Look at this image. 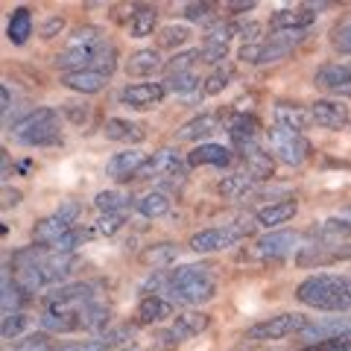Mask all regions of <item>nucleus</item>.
<instances>
[{"label": "nucleus", "instance_id": "1", "mask_svg": "<svg viewBox=\"0 0 351 351\" xmlns=\"http://www.w3.org/2000/svg\"><path fill=\"white\" fill-rule=\"evenodd\" d=\"M295 299L313 307V311H328V313L351 311V278L316 272V276L304 278L295 287Z\"/></svg>", "mask_w": 351, "mask_h": 351}, {"label": "nucleus", "instance_id": "2", "mask_svg": "<svg viewBox=\"0 0 351 351\" xmlns=\"http://www.w3.org/2000/svg\"><path fill=\"white\" fill-rule=\"evenodd\" d=\"M170 299L179 304H205L217 295L214 267L208 263H184L170 276Z\"/></svg>", "mask_w": 351, "mask_h": 351}, {"label": "nucleus", "instance_id": "3", "mask_svg": "<svg viewBox=\"0 0 351 351\" xmlns=\"http://www.w3.org/2000/svg\"><path fill=\"white\" fill-rule=\"evenodd\" d=\"M103 44H106V36H103L100 27H80V29H73V36L68 38V44H64V50L53 59V64L64 73L91 71L94 56Z\"/></svg>", "mask_w": 351, "mask_h": 351}, {"label": "nucleus", "instance_id": "4", "mask_svg": "<svg viewBox=\"0 0 351 351\" xmlns=\"http://www.w3.org/2000/svg\"><path fill=\"white\" fill-rule=\"evenodd\" d=\"M258 228V219H234L228 226H217V228H202L191 237V249L196 255H211V252H223V249H232L237 246L240 240H246L255 234Z\"/></svg>", "mask_w": 351, "mask_h": 351}, {"label": "nucleus", "instance_id": "5", "mask_svg": "<svg viewBox=\"0 0 351 351\" xmlns=\"http://www.w3.org/2000/svg\"><path fill=\"white\" fill-rule=\"evenodd\" d=\"M267 144H269L272 158H278L281 164H287V167H299V164L311 158V141H307L302 132L272 123L267 129Z\"/></svg>", "mask_w": 351, "mask_h": 351}, {"label": "nucleus", "instance_id": "6", "mask_svg": "<svg viewBox=\"0 0 351 351\" xmlns=\"http://www.w3.org/2000/svg\"><path fill=\"white\" fill-rule=\"evenodd\" d=\"M304 328H307V316L278 313V316H269V319L252 325L246 331V339H252V343H269V339H284L290 334H302Z\"/></svg>", "mask_w": 351, "mask_h": 351}, {"label": "nucleus", "instance_id": "7", "mask_svg": "<svg viewBox=\"0 0 351 351\" xmlns=\"http://www.w3.org/2000/svg\"><path fill=\"white\" fill-rule=\"evenodd\" d=\"M91 302H94V287L91 284H82V281L59 284V287H53L44 295L47 311H82V307Z\"/></svg>", "mask_w": 351, "mask_h": 351}, {"label": "nucleus", "instance_id": "8", "mask_svg": "<svg viewBox=\"0 0 351 351\" xmlns=\"http://www.w3.org/2000/svg\"><path fill=\"white\" fill-rule=\"evenodd\" d=\"M184 170H188V161H182L176 149H158L147 158L135 179H182Z\"/></svg>", "mask_w": 351, "mask_h": 351}, {"label": "nucleus", "instance_id": "9", "mask_svg": "<svg viewBox=\"0 0 351 351\" xmlns=\"http://www.w3.org/2000/svg\"><path fill=\"white\" fill-rule=\"evenodd\" d=\"M164 97H167L164 82H132L126 88H120L117 100H120V106H129V108H135V112H147V108L161 106Z\"/></svg>", "mask_w": 351, "mask_h": 351}, {"label": "nucleus", "instance_id": "10", "mask_svg": "<svg viewBox=\"0 0 351 351\" xmlns=\"http://www.w3.org/2000/svg\"><path fill=\"white\" fill-rule=\"evenodd\" d=\"M299 243H302V237L295 232H269L255 240V255L261 261H281L293 255L295 249H302Z\"/></svg>", "mask_w": 351, "mask_h": 351}, {"label": "nucleus", "instance_id": "11", "mask_svg": "<svg viewBox=\"0 0 351 351\" xmlns=\"http://www.w3.org/2000/svg\"><path fill=\"white\" fill-rule=\"evenodd\" d=\"M313 82H316V88L334 94L337 100H339V97H351V64H346V62H328V64H322V68L316 71Z\"/></svg>", "mask_w": 351, "mask_h": 351}, {"label": "nucleus", "instance_id": "12", "mask_svg": "<svg viewBox=\"0 0 351 351\" xmlns=\"http://www.w3.org/2000/svg\"><path fill=\"white\" fill-rule=\"evenodd\" d=\"M316 24V12L311 6H293V9H276L269 18L272 32H307Z\"/></svg>", "mask_w": 351, "mask_h": 351}, {"label": "nucleus", "instance_id": "13", "mask_svg": "<svg viewBox=\"0 0 351 351\" xmlns=\"http://www.w3.org/2000/svg\"><path fill=\"white\" fill-rule=\"evenodd\" d=\"M311 114H313V123L316 126H319V129H331V132L346 129L348 120H351L348 106L343 100H331V97H328V100L311 103Z\"/></svg>", "mask_w": 351, "mask_h": 351}, {"label": "nucleus", "instance_id": "14", "mask_svg": "<svg viewBox=\"0 0 351 351\" xmlns=\"http://www.w3.org/2000/svg\"><path fill=\"white\" fill-rule=\"evenodd\" d=\"M144 164H147V152L129 147L123 152H114V156L106 161V176L114 182H126V179H135Z\"/></svg>", "mask_w": 351, "mask_h": 351}, {"label": "nucleus", "instance_id": "15", "mask_svg": "<svg viewBox=\"0 0 351 351\" xmlns=\"http://www.w3.org/2000/svg\"><path fill=\"white\" fill-rule=\"evenodd\" d=\"M237 156L243 158L246 173L255 176L258 182H267L272 176V152L263 147L261 141H255V144H246V147H237Z\"/></svg>", "mask_w": 351, "mask_h": 351}, {"label": "nucleus", "instance_id": "16", "mask_svg": "<svg viewBox=\"0 0 351 351\" xmlns=\"http://www.w3.org/2000/svg\"><path fill=\"white\" fill-rule=\"evenodd\" d=\"M272 117H276V126L302 132V135L313 126L311 108H304V106H299V103H276V108H272Z\"/></svg>", "mask_w": 351, "mask_h": 351}, {"label": "nucleus", "instance_id": "17", "mask_svg": "<svg viewBox=\"0 0 351 351\" xmlns=\"http://www.w3.org/2000/svg\"><path fill=\"white\" fill-rule=\"evenodd\" d=\"M103 135L108 141H117V144H141L147 138V129L126 117H108L103 123Z\"/></svg>", "mask_w": 351, "mask_h": 351}, {"label": "nucleus", "instance_id": "18", "mask_svg": "<svg viewBox=\"0 0 351 351\" xmlns=\"http://www.w3.org/2000/svg\"><path fill=\"white\" fill-rule=\"evenodd\" d=\"M299 214V202L295 199H281V202H269L255 211V219L261 228H278L284 223H290V219Z\"/></svg>", "mask_w": 351, "mask_h": 351}, {"label": "nucleus", "instance_id": "19", "mask_svg": "<svg viewBox=\"0 0 351 351\" xmlns=\"http://www.w3.org/2000/svg\"><path fill=\"white\" fill-rule=\"evenodd\" d=\"M232 161V149L223 144H196L188 152V167H226Z\"/></svg>", "mask_w": 351, "mask_h": 351}, {"label": "nucleus", "instance_id": "20", "mask_svg": "<svg viewBox=\"0 0 351 351\" xmlns=\"http://www.w3.org/2000/svg\"><path fill=\"white\" fill-rule=\"evenodd\" d=\"M71 228L73 226L64 223L59 214H50V217H44V219H38V223L32 226V243L44 246V249H53V243H56L62 234H68Z\"/></svg>", "mask_w": 351, "mask_h": 351}, {"label": "nucleus", "instance_id": "21", "mask_svg": "<svg viewBox=\"0 0 351 351\" xmlns=\"http://www.w3.org/2000/svg\"><path fill=\"white\" fill-rule=\"evenodd\" d=\"M208 325H211V316L205 311H184V313H176L170 331L179 339H191V337H199Z\"/></svg>", "mask_w": 351, "mask_h": 351}, {"label": "nucleus", "instance_id": "22", "mask_svg": "<svg viewBox=\"0 0 351 351\" xmlns=\"http://www.w3.org/2000/svg\"><path fill=\"white\" fill-rule=\"evenodd\" d=\"M164 64H167V62L158 56V50L144 47V50H135V53H132V56L126 59V73H129V76H135V80H141V76L158 73Z\"/></svg>", "mask_w": 351, "mask_h": 351}, {"label": "nucleus", "instance_id": "23", "mask_svg": "<svg viewBox=\"0 0 351 351\" xmlns=\"http://www.w3.org/2000/svg\"><path fill=\"white\" fill-rule=\"evenodd\" d=\"M228 138H232L234 149L237 147H246V144H255V141H261V123L252 114H237L228 120Z\"/></svg>", "mask_w": 351, "mask_h": 351}, {"label": "nucleus", "instance_id": "24", "mask_svg": "<svg viewBox=\"0 0 351 351\" xmlns=\"http://www.w3.org/2000/svg\"><path fill=\"white\" fill-rule=\"evenodd\" d=\"M255 184H258V179L249 176L246 170L243 173H228L217 182V193L223 196V199H243L246 193L255 191Z\"/></svg>", "mask_w": 351, "mask_h": 351}, {"label": "nucleus", "instance_id": "25", "mask_svg": "<svg viewBox=\"0 0 351 351\" xmlns=\"http://www.w3.org/2000/svg\"><path fill=\"white\" fill-rule=\"evenodd\" d=\"M176 258H179V246L170 243V240H161V243H149V246L141 249V255H138V261L144 263V267H152V269L170 267Z\"/></svg>", "mask_w": 351, "mask_h": 351}, {"label": "nucleus", "instance_id": "26", "mask_svg": "<svg viewBox=\"0 0 351 351\" xmlns=\"http://www.w3.org/2000/svg\"><path fill=\"white\" fill-rule=\"evenodd\" d=\"M173 316V304L161 295H144L138 304V325H158Z\"/></svg>", "mask_w": 351, "mask_h": 351}, {"label": "nucleus", "instance_id": "27", "mask_svg": "<svg viewBox=\"0 0 351 351\" xmlns=\"http://www.w3.org/2000/svg\"><path fill=\"white\" fill-rule=\"evenodd\" d=\"M219 129V117L217 114H196L193 120H188L179 132H176V141H202L211 138L214 132Z\"/></svg>", "mask_w": 351, "mask_h": 351}, {"label": "nucleus", "instance_id": "28", "mask_svg": "<svg viewBox=\"0 0 351 351\" xmlns=\"http://www.w3.org/2000/svg\"><path fill=\"white\" fill-rule=\"evenodd\" d=\"M158 27V9L149 6V3H138L132 9V18H129V36L132 38H147L152 36Z\"/></svg>", "mask_w": 351, "mask_h": 351}, {"label": "nucleus", "instance_id": "29", "mask_svg": "<svg viewBox=\"0 0 351 351\" xmlns=\"http://www.w3.org/2000/svg\"><path fill=\"white\" fill-rule=\"evenodd\" d=\"M62 85L71 88V91H76V94H97L108 85V76L97 73V71H76V73H64Z\"/></svg>", "mask_w": 351, "mask_h": 351}, {"label": "nucleus", "instance_id": "30", "mask_svg": "<svg viewBox=\"0 0 351 351\" xmlns=\"http://www.w3.org/2000/svg\"><path fill=\"white\" fill-rule=\"evenodd\" d=\"M348 328H351V322L346 319V316H331V319H322V322L307 325L304 331H302V339H307V346H311V343H322V339H331L337 334L348 331Z\"/></svg>", "mask_w": 351, "mask_h": 351}, {"label": "nucleus", "instance_id": "31", "mask_svg": "<svg viewBox=\"0 0 351 351\" xmlns=\"http://www.w3.org/2000/svg\"><path fill=\"white\" fill-rule=\"evenodd\" d=\"M41 328L50 334H73L82 331L80 325V311H47L41 316Z\"/></svg>", "mask_w": 351, "mask_h": 351}, {"label": "nucleus", "instance_id": "32", "mask_svg": "<svg viewBox=\"0 0 351 351\" xmlns=\"http://www.w3.org/2000/svg\"><path fill=\"white\" fill-rule=\"evenodd\" d=\"M53 120H59V114H56V108H50V106H41V108H32V112L27 114V117H21L18 123L9 129L15 135V141L18 138H24V135H29V132H36L38 126H44V123H53Z\"/></svg>", "mask_w": 351, "mask_h": 351}, {"label": "nucleus", "instance_id": "33", "mask_svg": "<svg viewBox=\"0 0 351 351\" xmlns=\"http://www.w3.org/2000/svg\"><path fill=\"white\" fill-rule=\"evenodd\" d=\"M76 255H56V252H50L47 258L41 261V267H44V276H47V284H56L62 278H68L71 272L76 269Z\"/></svg>", "mask_w": 351, "mask_h": 351}, {"label": "nucleus", "instance_id": "34", "mask_svg": "<svg viewBox=\"0 0 351 351\" xmlns=\"http://www.w3.org/2000/svg\"><path fill=\"white\" fill-rule=\"evenodd\" d=\"M135 208H138L141 217L158 219V217H164V214L170 211V196L164 193V191H149V193H144V196H138Z\"/></svg>", "mask_w": 351, "mask_h": 351}, {"label": "nucleus", "instance_id": "35", "mask_svg": "<svg viewBox=\"0 0 351 351\" xmlns=\"http://www.w3.org/2000/svg\"><path fill=\"white\" fill-rule=\"evenodd\" d=\"M32 36V12L27 6H18L12 18H9V27H6V38L12 44H24Z\"/></svg>", "mask_w": 351, "mask_h": 351}, {"label": "nucleus", "instance_id": "36", "mask_svg": "<svg viewBox=\"0 0 351 351\" xmlns=\"http://www.w3.org/2000/svg\"><path fill=\"white\" fill-rule=\"evenodd\" d=\"M108 319H112V311H108V304H100V302H91L80 311L82 331H100V328L108 325Z\"/></svg>", "mask_w": 351, "mask_h": 351}, {"label": "nucleus", "instance_id": "37", "mask_svg": "<svg viewBox=\"0 0 351 351\" xmlns=\"http://www.w3.org/2000/svg\"><path fill=\"white\" fill-rule=\"evenodd\" d=\"M91 237H97V234H94V228H80V226H73L68 234H62L56 243H53L50 252H56V255H73V252L80 249L85 240H91Z\"/></svg>", "mask_w": 351, "mask_h": 351}, {"label": "nucleus", "instance_id": "38", "mask_svg": "<svg viewBox=\"0 0 351 351\" xmlns=\"http://www.w3.org/2000/svg\"><path fill=\"white\" fill-rule=\"evenodd\" d=\"M199 73L196 71H188V73H176V76H167L164 80V88L170 94H199Z\"/></svg>", "mask_w": 351, "mask_h": 351}, {"label": "nucleus", "instance_id": "39", "mask_svg": "<svg viewBox=\"0 0 351 351\" xmlns=\"http://www.w3.org/2000/svg\"><path fill=\"white\" fill-rule=\"evenodd\" d=\"M18 141H21V144H27V147H50V144H59V120H53V123H44L36 132H29V135L18 138Z\"/></svg>", "mask_w": 351, "mask_h": 351}, {"label": "nucleus", "instance_id": "40", "mask_svg": "<svg viewBox=\"0 0 351 351\" xmlns=\"http://www.w3.org/2000/svg\"><path fill=\"white\" fill-rule=\"evenodd\" d=\"M232 76H234L232 64H219V68L211 71V76H208V80H202V94H208V97L223 94L226 88H228V82H232Z\"/></svg>", "mask_w": 351, "mask_h": 351}, {"label": "nucleus", "instance_id": "41", "mask_svg": "<svg viewBox=\"0 0 351 351\" xmlns=\"http://www.w3.org/2000/svg\"><path fill=\"white\" fill-rule=\"evenodd\" d=\"M196 62H202L199 47H196V50H182V53H176L173 59H167V64H164V71H167V76L188 73V71H193V64H196Z\"/></svg>", "mask_w": 351, "mask_h": 351}, {"label": "nucleus", "instance_id": "42", "mask_svg": "<svg viewBox=\"0 0 351 351\" xmlns=\"http://www.w3.org/2000/svg\"><path fill=\"white\" fill-rule=\"evenodd\" d=\"M91 71L97 73H103V76H112L117 71V47L112 41H106L100 50H97V56H94V64H91Z\"/></svg>", "mask_w": 351, "mask_h": 351}, {"label": "nucleus", "instance_id": "43", "mask_svg": "<svg viewBox=\"0 0 351 351\" xmlns=\"http://www.w3.org/2000/svg\"><path fill=\"white\" fill-rule=\"evenodd\" d=\"M129 202V196H123L120 191H100L94 196V208L100 214H114V211H123Z\"/></svg>", "mask_w": 351, "mask_h": 351}, {"label": "nucleus", "instance_id": "44", "mask_svg": "<svg viewBox=\"0 0 351 351\" xmlns=\"http://www.w3.org/2000/svg\"><path fill=\"white\" fill-rule=\"evenodd\" d=\"M199 56L205 64H214V68H219L223 64V59L228 56V44L219 41V38H205L199 44Z\"/></svg>", "mask_w": 351, "mask_h": 351}, {"label": "nucleus", "instance_id": "45", "mask_svg": "<svg viewBox=\"0 0 351 351\" xmlns=\"http://www.w3.org/2000/svg\"><path fill=\"white\" fill-rule=\"evenodd\" d=\"M188 41H191V29L182 24H170L158 32V47H167V50L182 47V44H188Z\"/></svg>", "mask_w": 351, "mask_h": 351}, {"label": "nucleus", "instance_id": "46", "mask_svg": "<svg viewBox=\"0 0 351 351\" xmlns=\"http://www.w3.org/2000/svg\"><path fill=\"white\" fill-rule=\"evenodd\" d=\"M123 226H126V214H123V211H114V214H100V219H97L91 228H94L97 237H112V234H117Z\"/></svg>", "mask_w": 351, "mask_h": 351}, {"label": "nucleus", "instance_id": "47", "mask_svg": "<svg viewBox=\"0 0 351 351\" xmlns=\"http://www.w3.org/2000/svg\"><path fill=\"white\" fill-rule=\"evenodd\" d=\"M299 351H351V328L343 334H337L331 339H322V343H311V346H304Z\"/></svg>", "mask_w": 351, "mask_h": 351}, {"label": "nucleus", "instance_id": "48", "mask_svg": "<svg viewBox=\"0 0 351 351\" xmlns=\"http://www.w3.org/2000/svg\"><path fill=\"white\" fill-rule=\"evenodd\" d=\"M170 276H173V272H167V269H152V276L144 281L141 293H144V295H158L161 290L167 293L170 290Z\"/></svg>", "mask_w": 351, "mask_h": 351}, {"label": "nucleus", "instance_id": "49", "mask_svg": "<svg viewBox=\"0 0 351 351\" xmlns=\"http://www.w3.org/2000/svg\"><path fill=\"white\" fill-rule=\"evenodd\" d=\"M27 322H29V316L27 313H6L3 316V325H0V334H3V339H15L21 331L27 328Z\"/></svg>", "mask_w": 351, "mask_h": 351}, {"label": "nucleus", "instance_id": "50", "mask_svg": "<svg viewBox=\"0 0 351 351\" xmlns=\"http://www.w3.org/2000/svg\"><path fill=\"white\" fill-rule=\"evenodd\" d=\"M15 351H50V337H47V331H41V334H27L24 339H18Z\"/></svg>", "mask_w": 351, "mask_h": 351}, {"label": "nucleus", "instance_id": "51", "mask_svg": "<svg viewBox=\"0 0 351 351\" xmlns=\"http://www.w3.org/2000/svg\"><path fill=\"white\" fill-rule=\"evenodd\" d=\"M214 3H188L184 6V18L188 21H193V24H205V21H211L214 18Z\"/></svg>", "mask_w": 351, "mask_h": 351}, {"label": "nucleus", "instance_id": "52", "mask_svg": "<svg viewBox=\"0 0 351 351\" xmlns=\"http://www.w3.org/2000/svg\"><path fill=\"white\" fill-rule=\"evenodd\" d=\"M331 44H334V50L339 53V56H351V21H346L343 27L334 29Z\"/></svg>", "mask_w": 351, "mask_h": 351}, {"label": "nucleus", "instance_id": "53", "mask_svg": "<svg viewBox=\"0 0 351 351\" xmlns=\"http://www.w3.org/2000/svg\"><path fill=\"white\" fill-rule=\"evenodd\" d=\"M64 114L71 117L73 126H82V123H88V117H91V106L88 103H64Z\"/></svg>", "mask_w": 351, "mask_h": 351}, {"label": "nucleus", "instance_id": "54", "mask_svg": "<svg viewBox=\"0 0 351 351\" xmlns=\"http://www.w3.org/2000/svg\"><path fill=\"white\" fill-rule=\"evenodd\" d=\"M62 29H64V18L53 15V18L44 21V27H41V38H44V41H50V38H56Z\"/></svg>", "mask_w": 351, "mask_h": 351}, {"label": "nucleus", "instance_id": "55", "mask_svg": "<svg viewBox=\"0 0 351 351\" xmlns=\"http://www.w3.org/2000/svg\"><path fill=\"white\" fill-rule=\"evenodd\" d=\"M56 214L64 219V223H71V226H73L76 219H80V214H82V205H80V202H64Z\"/></svg>", "mask_w": 351, "mask_h": 351}, {"label": "nucleus", "instance_id": "56", "mask_svg": "<svg viewBox=\"0 0 351 351\" xmlns=\"http://www.w3.org/2000/svg\"><path fill=\"white\" fill-rule=\"evenodd\" d=\"M156 346L161 351H176V346H179V337H176L173 331H158L156 334Z\"/></svg>", "mask_w": 351, "mask_h": 351}, {"label": "nucleus", "instance_id": "57", "mask_svg": "<svg viewBox=\"0 0 351 351\" xmlns=\"http://www.w3.org/2000/svg\"><path fill=\"white\" fill-rule=\"evenodd\" d=\"M9 108H12V94H9V85H0V112H3V120L9 117Z\"/></svg>", "mask_w": 351, "mask_h": 351}, {"label": "nucleus", "instance_id": "58", "mask_svg": "<svg viewBox=\"0 0 351 351\" xmlns=\"http://www.w3.org/2000/svg\"><path fill=\"white\" fill-rule=\"evenodd\" d=\"M21 202V191L15 188H3V208H15Z\"/></svg>", "mask_w": 351, "mask_h": 351}, {"label": "nucleus", "instance_id": "59", "mask_svg": "<svg viewBox=\"0 0 351 351\" xmlns=\"http://www.w3.org/2000/svg\"><path fill=\"white\" fill-rule=\"evenodd\" d=\"M112 346L106 343V339H88V343L80 346V351H108Z\"/></svg>", "mask_w": 351, "mask_h": 351}, {"label": "nucleus", "instance_id": "60", "mask_svg": "<svg viewBox=\"0 0 351 351\" xmlns=\"http://www.w3.org/2000/svg\"><path fill=\"white\" fill-rule=\"evenodd\" d=\"M228 9H232L234 15H240V12H249V9H255V0H240V3H228Z\"/></svg>", "mask_w": 351, "mask_h": 351}]
</instances>
